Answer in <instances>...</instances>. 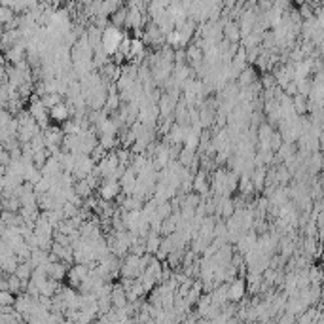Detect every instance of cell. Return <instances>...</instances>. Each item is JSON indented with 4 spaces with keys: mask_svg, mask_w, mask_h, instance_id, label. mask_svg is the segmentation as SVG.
Segmentation results:
<instances>
[{
    "mask_svg": "<svg viewBox=\"0 0 324 324\" xmlns=\"http://www.w3.org/2000/svg\"><path fill=\"white\" fill-rule=\"evenodd\" d=\"M119 190H121V186H119L118 180H114V178H108V180H104L103 188H101V198L103 201H112L114 198H118Z\"/></svg>",
    "mask_w": 324,
    "mask_h": 324,
    "instance_id": "6da1fadb",
    "label": "cell"
},
{
    "mask_svg": "<svg viewBox=\"0 0 324 324\" xmlns=\"http://www.w3.org/2000/svg\"><path fill=\"white\" fill-rule=\"evenodd\" d=\"M49 114V119H53V121H57V123H63V121H67L69 119V114H71V106L64 103H59L55 104L51 110H48Z\"/></svg>",
    "mask_w": 324,
    "mask_h": 324,
    "instance_id": "7a4b0ae2",
    "label": "cell"
},
{
    "mask_svg": "<svg viewBox=\"0 0 324 324\" xmlns=\"http://www.w3.org/2000/svg\"><path fill=\"white\" fill-rule=\"evenodd\" d=\"M224 31H226V38H228L229 42H237V40L241 38V29H239L237 23H228Z\"/></svg>",
    "mask_w": 324,
    "mask_h": 324,
    "instance_id": "3957f363",
    "label": "cell"
},
{
    "mask_svg": "<svg viewBox=\"0 0 324 324\" xmlns=\"http://www.w3.org/2000/svg\"><path fill=\"white\" fill-rule=\"evenodd\" d=\"M16 303V296L8 290H0V307L6 309V307H12Z\"/></svg>",
    "mask_w": 324,
    "mask_h": 324,
    "instance_id": "277c9868",
    "label": "cell"
},
{
    "mask_svg": "<svg viewBox=\"0 0 324 324\" xmlns=\"http://www.w3.org/2000/svg\"><path fill=\"white\" fill-rule=\"evenodd\" d=\"M193 158H196V154H193V150H190V148H184V150L178 154V161H180V165H191L193 163Z\"/></svg>",
    "mask_w": 324,
    "mask_h": 324,
    "instance_id": "5b68a950",
    "label": "cell"
},
{
    "mask_svg": "<svg viewBox=\"0 0 324 324\" xmlns=\"http://www.w3.org/2000/svg\"><path fill=\"white\" fill-rule=\"evenodd\" d=\"M207 178H205V173H198V176H196V184H193V188L199 191V193H203V191H207Z\"/></svg>",
    "mask_w": 324,
    "mask_h": 324,
    "instance_id": "8992f818",
    "label": "cell"
},
{
    "mask_svg": "<svg viewBox=\"0 0 324 324\" xmlns=\"http://www.w3.org/2000/svg\"><path fill=\"white\" fill-rule=\"evenodd\" d=\"M254 80V71H243L241 72V78H239V82L243 84V86H246V84H252Z\"/></svg>",
    "mask_w": 324,
    "mask_h": 324,
    "instance_id": "52a82bcc",
    "label": "cell"
},
{
    "mask_svg": "<svg viewBox=\"0 0 324 324\" xmlns=\"http://www.w3.org/2000/svg\"><path fill=\"white\" fill-rule=\"evenodd\" d=\"M269 141H271V150L281 148V144H283V141H281V133H271Z\"/></svg>",
    "mask_w": 324,
    "mask_h": 324,
    "instance_id": "ba28073f",
    "label": "cell"
},
{
    "mask_svg": "<svg viewBox=\"0 0 324 324\" xmlns=\"http://www.w3.org/2000/svg\"><path fill=\"white\" fill-rule=\"evenodd\" d=\"M4 61H6V57L2 55V51H0V69H4Z\"/></svg>",
    "mask_w": 324,
    "mask_h": 324,
    "instance_id": "9c48e42d",
    "label": "cell"
}]
</instances>
